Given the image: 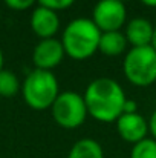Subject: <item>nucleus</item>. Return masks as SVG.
Segmentation results:
<instances>
[{"instance_id": "nucleus-22", "label": "nucleus", "mask_w": 156, "mask_h": 158, "mask_svg": "<svg viewBox=\"0 0 156 158\" xmlns=\"http://www.w3.org/2000/svg\"><path fill=\"white\" fill-rule=\"evenodd\" d=\"M15 158H23V157H15Z\"/></svg>"}, {"instance_id": "nucleus-7", "label": "nucleus", "mask_w": 156, "mask_h": 158, "mask_svg": "<svg viewBox=\"0 0 156 158\" xmlns=\"http://www.w3.org/2000/svg\"><path fill=\"white\" fill-rule=\"evenodd\" d=\"M64 48L61 45V40L52 37V39H43L40 40L32 51V61L35 64V69L43 71H52L57 68L61 60L64 58Z\"/></svg>"}, {"instance_id": "nucleus-19", "label": "nucleus", "mask_w": 156, "mask_h": 158, "mask_svg": "<svg viewBox=\"0 0 156 158\" xmlns=\"http://www.w3.org/2000/svg\"><path fill=\"white\" fill-rule=\"evenodd\" d=\"M146 6H150V8H156V0H141Z\"/></svg>"}, {"instance_id": "nucleus-21", "label": "nucleus", "mask_w": 156, "mask_h": 158, "mask_svg": "<svg viewBox=\"0 0 156 158\" xmlns=\"http://www.w3.org/2000/svg\"><path fill=\"white\" fill-rule=\"evenodd\" d=\"M3 61H5V57H3V51L0 48V71L3 69Z\"/></svg>"}, {"instance_id": "nucleus-10", "label": "nucleus", "mask_w": 156, "mask_h": 158, "mask_svg": "<svg viewBox=\"0 0 156 158\" xmlns=\"http://www.w3.org/2000/svg\"><path fill=\"white\" fill-rule=\"evenodd\" d=\"M155 26L152 25L150 20L144 17H133L126 23V39L132 48H139V46H150L152 37H153Z\"/></svg>"}, {"instance_id": "nucleus-17", "label": "nucleus", "mask_w": 156, "mask_h": 158, "mask_svg": "<svg viewBox=\"0 0 156 158\" xmlns=\"http://www.w3.org/2000/svg\"><path fill=\"white\" fill-rule=\"evenodd\" d=\"M135 112H138V105H136V102H135V100L127 98V100H126V103H124L122 114H135Z\"/></svg>"}, {"instance_id": "nucleus-15", "label": "nucleus", "mask_w": 156, "mask_h": 158, "mask_svg": "<svg viewBox=\"0 0 156 158\" xmlns=\"http://www.w3.org/2000/svg\"><path fill=\"white\" fill-rule=\"evenodd\" d=\"M37 3L40 6L49 8L52 11H63V9H67L69 6H72L75 3V0H37Z\"/></svg>"}, {"instance_id": "nucleus-23", "label": "nucleus", "mask_w": 156, "mask_h": 158, "mask_svg": "<svg viewBox=\"0 0 156 158\" xmlns=\"http://www.w3.org/2000/svg\"><path fill=\"white\" fill-rule=\"evenodd\" d=\"M121 2H124V0H121Z\"/></svg>"}, {"instance_id": "nucleus-11", "label": "nucleus", "mask_w": 156, "mask_h": 158, "mask_svg": "<svg viewBox=\"0 0 156 158\" xmlns=\"http://www.w3.org/2000/svg\"><path fill=\"white\" fill-rule=\"evenodd\" d=\"M127 39L124 32L121 31H110V32H103L98 45V51L107 57H116L126 52L127 49Z\"/></svg>"}, {"instance_id": "nucleus-18", "label": "nucleus", "mask_w": 156, "mask_h": 158, "mask_svg": "<svg viewBox=\"0 0 156 158\" xmlns=\"http://www.w3.org/2000/svg\"><path fill=\"white\" fill-rule=\"evenodd\" d=\"M149 132L152 134V138L156 140V109L152 112V115L149 118Z\"/></svg>"}, {"instance_id": "nucleus-16", "label": "nucleus", "mask_w": 156, "mask_h": 158, "mask_svg": "<svg viewBox=\"0 0 156 158\" xmlns=\"http://www.w3.org/2000/svg\"><path fill=\"white\" fill-rule=\"evenodd\" d=\"M5 5L14 11H25L28 8H31L37 0H3Z\"/></svg>"}, {"instance_id": "nucleus-2", "label": "nucleus", "mask_w": 156, "mask_h": 158, "mask_svg": "<svg viewBox=\"0 0 156 158\" xmlns=\"http://www.w3.org/2000/svg\"><path fill=\"white\" fill-rule=\"evenodd\" d=\"M101 34L92 19L80 17L66 25L60 40L66 55L74 60H86L98 51Z\"/></svg>"}, {"instance_id": "nucleus-8", "label": "nucleus", "mask_w": 156, "mask_h": 158, "mask_svg": "<svg viewBox=\"0 0 156 158\" xmlns=\"http://www.w3.org/2000/svg\"><path fill=\"white\" fill-rule=\"evenodd\" d=\"M115 123H116V132L127 143L136 144L141 140L147 138L149 121L138 112H135V114H122Z\"/></svg>"}, {"instance_id": "nucleus-12", "label": "nucleus", "mask_w": 156, "mask_h": 158, "mask_svg": "<svg viewBox=\"0 0 156 158\" xmlns=\"http://www.w3.org/2000/svg\"><path fill=\"white\" fill-rule=\"evenodd\" d=\"M67 158H104L101 144L94 138H81L70 148Z\"/></svg>"}, {"instance_id": "nucleus-13", "label": "nucleus", "mask_w": 156, "mask_h": 158, "mask_svg": "<svg viewBox=\"0 0 156 158\" xmlns=\"http://www.w3.org/2000/svg\"><path fill=\"white\" fill-rule=\"evenodd\" d=\"M20 91L18 77L8 69L0 71V95L2 97H14Z\"/></svg>"}, {"instance_id": "nucleus-14", "label": "nucleus", "mask_w": 156, "mask_h": 158, "mask_svg": "<svg viewBox=\"0 0 156 158\" xmlns=\"http://www.w3.org/2000/svg\"><path fill=\"white\" fill-rule=\"evenodd\" d=\"M130 158H156V140L147 137L133 144Z\"/></svg>"}, {"instance_id": "nucleus-5", "label": "nucleus", "mask_w": 156, "mask_h": 158, "mask_svg": "<svg viewBox=\"0 0 156 158\" xmlns=\"http://www.w3.org/2000/svg\"><path fill=\"white\" fill-rule=\"evenodd\" d=\"M54 121L63 129H77L87 118V107L84 97L75 91L60 92L51 106Z\"/></svg>"}, {"instance_id": "nucleus-4", "label": "nucleus", "mask_w": 156, "mask_h": 158, "mask_svg": "<svg viewBox=\"0 0 156 158\" xmlns=\"http://www.w3.org/2000/svg\"><path fill=\"white\" fill-rule=\"evenodd\" d=\"M124 77L135 86L146 88L156 81V51L152 46H139L127 51L122 60Z\"/></svg>"}, {"instance_id": "nucleus-1", "label": "nucleus", "mask_w": 156, "mask_h": 158, "mask_svg": "<svg viewBox=\"0 0 156 158\" xmlns=\"http://www.w3.org/2000/svg\"><path fill=\"white\" fill-rule=\"evenodd\" d=\"M83 97L87 114L101 123L116 121L122 115L124 103L127 100L122 86L110 77H98L92 80Z\"/></svg>"}, {"instance_id": "nucleus-20", "label": "nucleus", "mask_w": 156, "mask_h": 158, "mask_svg": "<svg viewBox=\"0 0 156 158\" xmlns=\"http://www.w3.org/2000/svg\"><path fill=\"white\" fill-rule=\"evenodd\" d=\"M150 46L156 51V26H155V31H153V37H152V43H150Z\"/></svg>"}, {"instance_id": "nucleus-3", "label": "nucleus", "mask_w": 156, "mask_h": 158, "mask_svg": "<svg viewBox=\"0 0 156 158\" xmlns=\"http://www.w3.org/2000/svg\"><path fill=\"white\" fill-rule=\"evenodd\" d=\"M22 94L26 105L34 110L49 109L60 94V85L52 71L34 69L31 71L23 85Z\"/></svg>"}, {"instance_id": "nucleus-9", "label": "nucleus", "mask_w": 156, "mask_h": 158, "mask_svg": "<svg viewBox=\"0 0 156 158\" xmlns=\"http://www.w3.org/2000/svg\"><path fill=\"white\" fill-rule=\"evenodd\" d=\"M31 29L37 37H40V40L55 37L60 29V19L57 11L38 5L31 14Z\"/></svg>"}, {"instance_id": "nucleus-6", "label": "nucleus", "mask_w": 156, "mask_h": 158, "mask_svg": "<svg viewBox=\"0 0 156 158\" xmlns=\"http://www.w3.org/2000/svg\"><path fill=\"white\" fill-rule=\"evenodd\" d=\"M127 20V8L121 0H100L92 11V22L101 32L119 31Z\"/></svg>"}]
</instances>
